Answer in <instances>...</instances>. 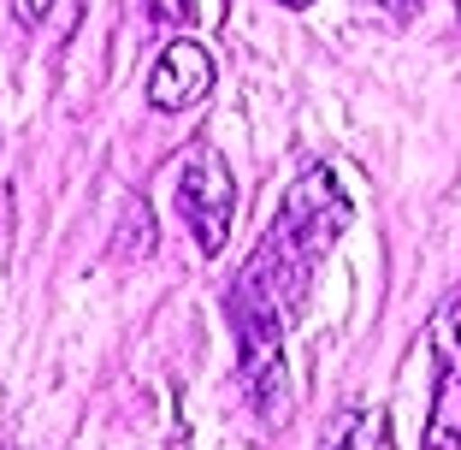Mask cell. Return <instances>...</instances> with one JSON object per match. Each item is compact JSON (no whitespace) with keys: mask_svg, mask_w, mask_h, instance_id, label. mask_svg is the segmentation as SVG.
<instances>
[{"mask_svg":"<svg viewBox=\"0 0 461 450\" xmlns=\"http://www.w3.org/2000/svg\"><path fill=\"white\" fill-rule=\"evenodd\" d=\"M225 308H230V332H237L243 391L255 397V409L267 415V421H285V320L243 285H230Z\"/></svg>","mask_w":461,"mask_h":450,"instance_id":"cell-1","label":"cell"},{"mask_svg":"<svg viewBox=\"0 0 461 450\" xmlns=\"http://www.w3.org/2000/svg\"><path fill=\"white\" fill-rule=\"evenodd\" d=\"M13 6H18V24H30V30H36L41 18H48V6H54V0H13Z\"/></svg>","mask_w":461,"mask_h":450,"instance_id":"cell-10","label":"cell"},{"mask_svg":"<svg viewBox=\"0 0 461 450\" xmlns=\"http://www.w3.org/2000/svg\"><path fill=\"white\" fill-rule=\"evenodd\" d=\"M343 225H349V196H343L338 172H326V166H308V172L285 190L278 219H272V232H285L290 243H296L302 255H313V261L343 237Z\"/></svg>","mask_w":461,"mask_h":450,"instance_id":"cell-3","label":"cell"},{"mask_svg":"<svg viewBox=\"0 0 461 450\" xmlns=\"http://www.w3.org/2000/svg\"><path fill=\"white\" fill-rule=\"evenodd\" d=\"M426 450H461V373H438L432 415H426Z\"/></svg>","mask_w":461,"mask_h":450,"instance_id":"cell-6","label":"cell"},{"mask_svg":"<svg viewBox=\"0 0 461 450\" xmlns=\"http://www.w3.org/2000/svg\"><path fill=\"white\" fill-rule=\"evenodd\" d=\"M432 350L449 373H461V290H449V302L432 314Z\"/></svg>","mask_w":461,"mask_h":450,"instance_id":"cell-7","label":"cell"},{"mask_svg":"<svg viewBox=\"0 0 461 450\" xmlns=\"http://www.w3.org/2000/svg\"><path fill=\"white\" fill-rule=\"evenodd\" d=\"M149 18L154 24H190V0H149Z\"/></svg>","mask_w":461,"mask_h":450,"instance_id":"cell-9","label":"cell"},{"mask_svg":"<svg viewBox=\"0 0 461 450\" xmlns=\"http://www.w3.org/2000/svg\"><path fill=\"white\" fill-rule=\"evenodd\" d=\"M456 6H461V0H456Z\"/></svg>","mask_w":461,"mask_h":450,"instance_id":"cell-13","label":"cell"},{"mask_svg":"<svg viewBox=\"0 0 461 450\" xmlns=\"http://www.w3.org/2000/svg\"><path fill=\"white\" fill-rule=\"evenodd\" d=\"M278 6H313V0H278Z\"/></svg>","mask_w":461,"mask_h":450,"instance_id":"cell-12","label":"cell"},{"mask_svg":"<svg viewBox=\"0 0 461 450\" xmlns=\"http://www.w3.org/2000/svg\"><path fill=\"white\" fill-rule=\"evenodd\" d=\"M177 214H184L202 255L225 249L230 219H237V178H230V161L213 142H195L184 154V166H177Z\"/></svg>","mask_w":461,"mask_h":450,"instance_id":"cell-2","label":"cell"},{"mask_svg":"<svg viewBox=\"0 0 461 450\" xmlns=\"http://www.w3.org/2000/svg\"><path fill=\"white\" fill-rule=\"evenodd\" d=\"M384 6H391V13H402V18H408V13H414V6H426V0H384Z\"/></svg>","mask_w":461,"mask_h":450,"instance_id":"cell-11","label":"cell"},{"mask_svg":"<svg viewBox=\"0 0 461 450\" xmlns=\"http://www.w3.org/2000/svg\"><path fill=\"white\" fill-rule=\"evenodd\" d=\"M326 450H396L391 438V415L379 403H349L331 415L326 427Z\"/></svg>","mask_w":461,"mask_h":450,"instance_id":"cell-5","label":"cell"},{"mask_svg":"<svg viewBox=\"0 0 461 450\" xmlns=\"http://www.w3.org/2000/svg\"><path fill=\"white\" fill-rule=\"evenodd\" d=\"M119 255H154V214H149V202H142V196H131V207H124Z\"/></svg>","mask_w":461,"mask_h":450,"instance_id":"cell-8","label":"cell"},{"mask_svg":"<svg viewBox=\"0 0 461 450\" xmlns=\"http://www.w3.org/2000/svg\"><path fill=\"white\" fill-rule=\"evenodd\" d=\"M207 89H213V60H207L202 41H190V36L166 41V54L149 71V107L154 113H184L195 101H207Z\"/></svg>","mask_w":461,"mask_h":450,"instance_id":"cell-4","label":"cell"}]
</instances>
